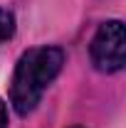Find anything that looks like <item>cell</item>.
Instances as JSON below:
<instances>
[{
	"label": "cell",
	"instance_id": "277c9868",
	"mask_svg": "<svg viewBox=\"0 0 126 128\" xmlns=\"http://www.w3.org/2000/svg\"><path fill=\"white\" fill-rule=\"evenodd\" d=\"M0 128H8V106L0 98Z\"/></svg>",
	"mask_w": 126,
	"mask_h": 128
},
{
	"label": "cell",
	"instance_id": "6da1fadb",
	"mask_svg": "<svg viewBox=\"0 0 126 128\" xmlns=\"http://www.w3.org/2000/svg\"><path fill=\"white\" fill-rule=\"evenodd\" d=\"M62 64L64 52L59 47H35L17 59L15 74L10 81V101L20 116L35 111L45 89L62 72Z\"/></svg>",
	"mask_w": 126,
	"mask_h": 128
},
{
	"label": "cell",
	"instance_id": "3957f363",
	"mask_svg": "<svg viewBox=\"0 0 126 128\" xmlns=\"http://www.w3.org/2000/svg\"><path fill=\"white\" fill-rule=\"evenodd\" d=\"M15 34V15L5 8H0V44L8 42Z\"/></svg>",
	"mask_w": 126,
	"mask_h": 128
},
{
	"label": "cell",
	"instance_id": "7a4b0ae2",
	"mask_svg": "<svg viewBox=\"0 0 126 128\" xmlns=\"http://www.w3.org/2000/svg\"><path fill=\"white\" fill-rule=\"evenodd\" d=\"M89 54H92V64L99 72L114 74V72L124 69L126 57H124V25H121V20H109V22L99 25L94 40H92V47H89Z\"/></svg>",
	"mask_w": 126,
	"mask_h": 128
},
{
	"label": "cell",
	"instance_id": "5b68a950",
	"mask_svg": "<svg viewBox=\"0 0 126 128\" xmlns=\"http://www.w3.org/2000/svg\"><path fill=\"white\" fill-rule=\"evenodd\" d=\"M72 128H82V126H72Z\"/></svg>",
	"mask_w": 126,
	"mask_h": 128
}]
</instances>
